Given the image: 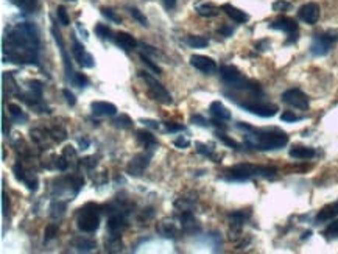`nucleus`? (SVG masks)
<instances>
[{"mask_svg": "<svg viewBox=\"0 0 338 254\" xmlns=\"http://www.w3.org/2000/svg\"><path fill=\"white\" fill-rule=\"evenodd\" d=\"M72 53L75 56V61L81 66V67H87V69H92L95 66V61H94V56H92L90 53H87L84 50V45L80 44L78 39L74 36L72 38Z\"/></svg>", "mask_w": 338, "mask_h": 254, "instance_id": "9d476101", "label": "nucleus"}, {"mask_svg": "<svg viewBox=\"0 0 338 254\" xmlns=\"http://www.w3.org/2000/svg\"><path fill=\"white\" fill-rule=\"evenodd\" d=\"M100 11H101V14H103L104 17L109 19V20H112L114 24H120V22H122V17H120L117 13H115L114 9H111V8H101Z\"/></svg>", "mask_w": 338, "mask_h": 254, "instance_id": "c85d7f7f", "label": "nucleus"}, {"mask_svg": "<svg viewBox=\"0 0 338 254\" xmlns=\"http://www.w3.org/2000/svg\"><path fill=\"white\" fill-rule=\"evenodd\" d=\"M126 225H128L126 218L122 214H114V215L109 217V220H108L109 233H111V236H115V237H119V234L126 228Z\"/></svg>", "mask_w": 338, "mask_h": 254, "instance_id": "dca6fc26", "label": "nucleus"}, {"mask_svg": "<svg viewBox=\"0 0 338 254\" xmlns=\"http://www.w3.org/2000/svg\"><path fill=\"white\" fill-rule=\"evenodd\" d=\"M277 170L274 167L253 166V164H239L228 170L226 179L229 181H248L254 178H274Z\"/></svg>", "mask_w": 338, "mask_h": 254, "instance_id": "7ed1b4c3", "label": "nucleus"}, {"mask_svg": "<svg viewBox=\"0 0 338 254\" xmlns=\"http://www.w3.org/2000/svg\"><path fill=\"white\" fill-rule=\"evenodd\" d=\"M324 236H328V237L338 236V220H334L332 223H329V226L324 229Z\"/></svg>", "mask_w": 338, "mask_h": 254, "instance_id": "4c0bfd02", "label": "nucleus"}, {"mask_svg": "<svg viewBox=\"0 0 338 254\" xmlns=\"http://www.w3.org/2000/svg\"><path fill=\"white\" fill-rule=\"evenodd\" d=\"M112 125L115 126V128H122V130H126V128H131L133 126V120L128 117L126 114H122L120 117L114 119L112 120Z\"/></svg>", "mask_w": 338, "mask_h": 254, "instance_id": "bb28decb", "label": "nucleus"}, {"mask_svg": "<svg viewBox=\"0 0 338 254\" xmlns=\"http://www.w3.org/2000/svg\"><path fill=\"white\" fill-rule=\"evenodd\" d=\"M77 225L78 229L83 233H95L100 226V214L97 204H86L80 209L77 215Z\"/></svg>", "mask_w": 338, "mask_h": 254, "instance_id": "20e7f679", "label": "nucleus"}, {"mask_svg": "<svg viewBox=\"0 0 338 254\" xmlns=\"http://www.w3.org/2000/svg\"><path fill=\"white\" fill-rule=\"evenodd\" d=\"M67 2H77V0H67Z\"/></svg>", "mask_w": 338, "mask_h": 254, "instance_id": "603ef678", "label": "nucleus"}, {"mask_svg": "<svg viewBox=\"0 0 338 254\" xmlns=\"http://www.w3.org/2000/svg\"><path fill=\"white\" fill-rule=\"evenodd\" d=\"M166 128H167V131H181V130H184V126L174 125V123H166Z\"/></svg>", "mask_w": 338, "mask_h": 254, "instance_id": "de8ad7c7", "label": "nucleus"}, {"mask_svg": "<svg viewBox=\"0 0 338 254\" xmlns=\"http://www.w3.org/2000/svg\"><path fill=\"white\" fill-rule=\"evenodd\" d=\"M6 198H8V197H6V195L3 193V214H5V215H6V211H8V206H9V204H8V201H6Z\"/></svg>", "mask_w": 338, "mask_h": 254, "instance_id": "3c124183", "label": "nucleus"}, {"mask_svg": "<svg viewBox=\"0 0 338 254\" xmlns=\"http://www.w3.org/2000/svg\"><path fill=\"white\" fill-rule=\"evenodd\" d=\"M30 87H31V92H33V97L36 95V97H42V83L41 82H36V80H34V82H31L30 83Z\"/></svg>", "mask_w": 338, "mask_h": 254, "instance_id": "ea45409f", "label": "nucleus"}, {"mask_svg": "<svg viewBox=\"0 0 338 254\" xmlns=\"http://www.w3.org/2000/svg\"><path fill=\"white\" fill-rule=\"evenodd\" d=\"M270 28H274V30H281V31H285L288 34L291 33H298V24H296V20L295 19H291V17H279L276 19L274 22H271L270 24Z\"/></svg>", "mask_w": 338, "mask_h": 254, "instance_id": "2eb2a0df", "label": "nucleus"}, {"mask_svg": "<svg viewBox=\"0 0 338 254\" xmlns=\"http://www.w3.org/2000/svg\"><path fill=\"white\" fill-rule=\"evenodd\" d=\"M141 60H142V63H144V64H145V66H147V67L150 69L151 72H155V74L161 75V67H158V66H156V64H155L153 61L150 60L148 56H145L144 53H141Z\"/></svg>", "mask_w": 338, "mask_h": 254, "instance_id": "f704fd0d", "label": "nucleus"}, {"mask_svg": "<svg viewBox=\"0 0 338 254\" xmlns=\"http://www.w3.org/2000/svg\"><path fill=\"white\" fill-rule=\"evenodd\" d=\"M250 215H251V212L247 209V211H237V212H234V214H231L229 215V218H231V228L232 229H242V226L245 225V222L248 220L250 218Z\"/></svg>", "mask_w": 338, "mask_h": 254, "instance_id": "412c9836", "label": "nucleus"}, {"mask_svg": "<svg viewBox=\"0 0 338 254\" xmlns=\"http://www.w3.org/2000/svg\"><path fill=\"white\" fill-rule=\"evenodd\" d=\"M338 41V34L335 33H321V34H315L312 45H310V52L313 56H326L334 47V44Z\"/></svg>", "mask_w": 338, "mask_h": 254, "instance_id": "423d86ee", "label": "nucleus"}, {"mask_svg": "<svg viewBox=\"0 0 338 254\" xmlns=\"http://www.w3.org/2000/svg\"><path fill=\"white\" fill-rule=\"evenodd\" d=\"M282 101L296 109L306 111L309 108V97L301 89H288L282 94Z\"/></svg>", "mask_w": 338, "mask_h": 254, "instance_id": "0eeeda50", "label": "nucleus"}, {"mask_svg": "<svg viewBox=\"0 0 338 254\" xmlns=\"http://www.w3.org/2000/svg\"><path fill=\"white\" fill-rule=\"evenodd\" d=\"M196 150H198V153H201V155H204V156H207V158H212V159H217L215 158V155H214V152L211 148H207L206 145H201V144H196Z\"/></svg>", "mask_w": 338, "mask_h": 254, "instance_id": "79ce46f5", "label": "nucleus"}, {"mask_svg": "<svg viewBox=\"0 0 338 254\" xmlns=\"http://www.w3.org/2000/svg\"><path fill=\"white\" fill-rule=\"evenodd\" d=\"M72 83H74L75 86H78V87H86V86L89 85V80H87V77H84L83 74H77V72H75V75H74V78H72Z\"/></svg>", "mask_w": 338, "mask_h": 254, "instance_id": "c9c22d12", "label": "nucleus"}, {"mask_svg": "<svg viewBox=\"0 0 338 254\" xmlns=\"http://www.w3.org/2000/svg\"><path fill=\"white\" fill-rule=\"evenodd\" d=\"M56 233H58V228H56V225H49V226H47V229H45V233H44V242H49V240H52V239L56 236Z\"/></svg>", "mask_w": 338, "mask_h": 254, "instance_id": "58836bf2", "label": "nucleus"}, {"mask_svg": "<svg viewBox=\"0 0 338 254\" xmlns=\"http://www.w3.org/2000/svg\"><path fill=\"white\" fill-rule=\"evenodd\" d=\"M185 44L190 45L193 49H203V47H207L209 41L204 36H195V34H190V36L185 38Z\"/></svg>", "mask_w": 338, "mask_h": 254, "instance_id": "a878e982", "label": "nucleus"}, {"mask_svg": "<svg viewBox=\"0 0 338 254\" xmlns=\"http://www.w3.org/2000/svg\"><path fill=\"white\" fill-rule=\"evenodd\" d=\"M195 11L201 17H215L220 13V9L217 6H214L212 3H196Z\"/></svg>", "mask_w": 338, "mask_h": 254, "instance_id": "5701e85b", "label": "nucleus"}, {"mask_svg": "<svg viewBox=\"0 0 338 254\" xmlns=\"http://www.w3.org/2000/svg\"><path fill=\"white\" fill-rule=\"evenodd\" d=\"M145 126H148V128H153V130H158L159 128V122L156 120H150V119H142L141 120Z\"/></svg>", "mask_w": 338, "mask_h": 254, "instance_id": "a18cd8bd", "label": "nucleus"}, {"mask_svg": "<svg viewBox=\"0 0 338 254\" xmlns=\"http://www.w3.org/2000/svg\"><path fill=\"white\" fill-rule=\"evenodd\" d=\"M209 111H211V114L214 115L215 119H218V120H231V117H232L231 111L221 101H212Z\"/></svg>", "mask_w": 338, "mask_h": 254, "instance_id": "aec40b11", "label": "nucleus"}, {"mask_svg": "<svg viewBox=\"0 0 338 254\" xmlns=\"http://www.w3.org/2000/svg\"><path fill=\"white\" fill-rule=\"evenodd\" d=\"M56 14H58V19H60V22L63 25L71 24V19H69V14H67V9L64 6H58L56 8Z\"/></svg>", "mask_w": 338, "mask_h": 254, "instance_id": "473e14b6", "label": "nucleus"}, {"mask_svg": "<svg viewBox=\"0 0 338 254\" xmlns=\"http://www.w3.org/2000/svg\"><path fill=\"white\" fill-rule=\"evenodd\" d=\"M190 66L195 67L196 71H200L206 75H212L217 72V63L209 56L203 55H192L190 56Z\"/></svg>", "mask_w": 338, "mask_h": 254, "instance_id": "9b49d317", "label": "nucleus"}, {"mask_svg": "<svg viewBox=\"0 0 338 254\" xmlns=\"http://www.w3.org/2000/svg\"><path fill=\"white\" fill-rule=\"evenodd\" d=\"M281 120H284V122H298V120H302V117H299V115L293 114L291 111H285L281 115Z\"/></svg>", "mask_w": 338, "mask_h": 254, "instance_id": "a19ab883", "label": "nucleus"}, {"mask_svg": "<svg viewBox=\"0 0 338 254\" xmlns=\"http://www.w3.org/2000/svg\"><path fill=\"white\" fill-rule=\"evenodd\" d=\"M174 145H176L178 148H189L190 147V141H187L185 137H178L176 141H174Z\"/></svg>", "mask_w": 338, "mask_h": 254, "instance_id": "c03bdc74", "label": "nucleus"}, {"mask_svg": "<svg viewBox=\"0 0 338 254\" xmlns=\"http://www.w3.org/2000/svg\"><path fill=\"white\" fill-rule=\"evenodd\" d=\"M164 3H166V6H167L169 9H173L174 5H176V0H164Z\"/></svg>", "mask_w": 338, "mask_h": 254, "instance_id": "09e8293b", "label": "nucleus"}, {"mask_svg": "<svg viewBox=\"0 0 338 254\" xmlns=\"http://www.w3.org/2000/svg\"><path fill=\"white\" fill-rule=\"evenodd\" d=\"M90 109L95 115H101V117H112V115L117 114V108H115V105L108 103V101H92Z\"/></svg>", "mask_w": 338, "mask_h": 254, "instance_id": "4468645a", "label": "nucleus"}, {"mask_svg": "<svg viewBox=\"0 0 338 254\" xmlns=\"http://www.w3.org/2000/svg\"><path fill=\"white\" fill-rule=\"evenodd\" d=\"M150 159H151V153H139V155H136L130 161V164H128L126 173L130 176H134V178L141 176L142 173L145 171V169L148 167Z\"/></svg>", "mask_w": 338, "mask_h": 254, "instance_id": "1a4fd4ad", "label": "nucleus"}, {"mask_svg": "<svg viewBox=\"0 0 338 254\" xmlns=\"http://www.w3.org/2000/svg\"><path fill=\"white\" fill-rule=\"evenodd\" d=\"M192 122L196 123V125H200V126H209V122L206 119H203L201 115H193L192 117Z\"/></svg>", "mask_w": 338, "mask_h": 254, "instance_id": "49530a36", "label": "nucleus"}, {"mask_svg": "<svg viewBox=\"0 0 338 254\" xmlns=\"http://www.w3.org/2000/svg\"><path fill=\"white\" fill-rule=\"evenodd\" d=\"M221 9H223L232 20L237 22V24H245V22H248V19H250V16L245 13V11L236 8V6H232L229 3H225L223 6H221Z\"/></svg>", "mask_w": 338, "mask_h": 254, "instance_id": "f3484780", "label": "nucleus"}, {"mask_svg": "<svg viewBox=\"0 0 338 254\" xmlns=\"http://www.w3.org/2000/svg\"><path fill=\"white\" fill-rule=\"evenodd\" d=\"M39 34L34 25L19 24L6 31L3 39L5 60L16 64H38Z\"/></svg>", "mask_w": 338, "mask_h": 254, "instance_id": "f257e3e1", "label": "nucleus"}, {"mask_svg": "<svg viewBox=\"0 0 338 254\" xmlns=\"http://www.w3.org/2000/svg\"><path fill=\"white\" fill-rule=\"evenodd\" d=\"M288 144V136L281 130H248L247 134V145L260 152L268 150H279Z\"/></svg>", "mask_w": 338, "mask_h": 254, "instance_id": "f03ea898", "label": "nucleus"}, {"mask_svg": "<svg viewBox=\"0 0 338 254\" xmlns=\"http://www.w3.org/2000/svg\"><path fill=\"white\" fill-rule=\"evenodd\" d=\"M78 251H92L95 248V244L92 240H77Z\"/></svg>", "mask_w": 338, "mask_h": 254, "instance_id": "72a5a7b5", "label": "nucleus"}, {"mask_svg": "<svg viewBox=\"0 0 338 254\" xmlns=\"http://www.w3.org/2000/svg\"><path fill=\"white\" fill-rule=\"evenodd\" d=\"M291 8V3L287 2V0H277V2L273 3V9L276 13H284V11H288Z\"/></svg>", "mask_w": 338, "mask_h": 254, "instance_id": "e433bc0d", "label": "nucleus"}, {"mask_svg": "<svg viewBox=\"0 0 338 254\" xmlns=\"http://www.w3.org/2000/svg\"><path fill=\"white\" fill-rule=\"evenodd\" d=\"M95 33L98 34V36L101 38V39H111L112 36H111V30L106 27V25H103V24H98V25H95Z\"/></svg>", "mask_w": 338, "mask_h": 254, "instance_id": "2f4dec72", "label": "nucleus"}, {"mask_svg": "<svg viewBox=\"0 0 338 254\" xmlns=\"http://www.w3.org/2000/svg\"><path fill=\"white\" fill-rule=\"evenodd\" d=\"M141 78L145 80V83L148 85V95L153 98L155 101H159L162 105H171L173 98L170 92L162 86L156 78H153L151 75H148L147 72H139Z\"/></svg>", "mask_w": 338, "mask_h": 254, "instance_id": "39448f33", "label": "nucleus"}, {"mask_svg": "<svg viewBox=\"0 0 338 254\" xmlns=\"http://www.w3.org/2000/svg\"><path fill=\"white\" fill-rule=\"evenodd\" d=\"M220 31L223 33L225 36H231L232 31H234V30H232V28H228V27H223V28H220Z\"/></svg>", "mask_w": 338, "mask_h": 254, "instance_id": "8fccbe9b", "label": "nucleus"}, {"mask_svg": "<svg viewBox=\"0 0 338 254\" xmlns=\"http://www.w3.org/2000/svg\"><path fill=\"white\" fill-rule=\"evenodd\" d=\"M217 137H218V141H221L225 145L231 147V148H234V150H240V145L234 141V139H231V137H228L225 133H217Z\"/></svg>", "mask_w": 338, "mask_h": 254, "instance_id": "7c9ffc66", "label": "nucleus"}, {"mask_svg": "<svg viewBox=\"0 0 338 254\" xmlns=\"http://www.w3.org/2000/svg\"><path fill=\"white\" fill-rule=\"evenodd\" d=\"M320 5L315 3V2H309L306 5H302L298 11V16L302 22H306L309 25H315L320 19Z\"/></svg>", "mask_w": 338, "mask_h": 254, "instance_id": "f8f14e48", "label": "nucleus"}, {"mask_svg": "<svg viewBox=\"0 0 338 254\" xmlns=\"http://www.w3.org/2000/svg\"><path fill=\"white\" fill-rule=\"evenodd\" d=\"M337 215H338V201L323 207V209H321V211L318 212V215H317V223H323V222L334 220V218H335Z\"/></svg>", "mask_w": 338, "mask_h": 254, "instance_id": "6ab92c4d", "label": "nucleus"}, {"mask_svg": "<svg viewBox=\"0 0 338 254\" xmlns=\"http://www.w3.org/2000/svg\"><path fill=\"white\" fill-rule=\"evenodd\" d=\"M181 223H182V229L185 233H195V229L198 231L200 226H198V222L195 220V217L190 212H184L181 215Z\"/></svg>", "mask_w": 338, "mask_h": 254, "instance_id": "393cba45", "label": "nucleus"}, {"mask_svg": "<svg viewBox=\"0 0 338 254\" xmlns=\"http://www.w3.org/2000/svg\"><path fill=\"white\" fill-rule=\"evenodd\" d=\"M240 106L254 115L259 117H273L277 112L276 105H270V103H259V101H248V103H240Z\"/></svg>", "mask_w": 338, "mask_h": 254, "instance_id": "6e6552de", "label": "nucleus"}, {"mask_svg": "<svg viewBox=\"0 0 338 254\" xmlns=\"http://www.w3.org/2000/svg\"><path fill=\"white\" fill-rule=\"evenodd\" d=\"M115 42H117V45H120L123 50H133V49H136V45H137L136 38L133 36V34L126 33V31H120V33L115 34Z\"/></svg>", "mask_w": 338, "mask_h": 254, "instance_id": "a211bd4d", "label": "nucleus"}, {"mask_svg": "<svg viewBox=\"0 0 338 254\" xmlns=\"http://www.w3.org/2000/svg\"><path fill=\"white\" fill-rule=\"evenodd\" d=\"M52 34H53V39H55V42H56V45H58V49H60V52H61L63 61H64V67H66L67 80H71V82H72V78H74L75 72H74L72 64H71V58H69V55H67V50H66V45H64V41H63L61 33L58 31L55 27H52Z\"/></svg>", "mask_w": 338, "mask_h": 254, "instance_id": "ddd939ff", "label": "nucleus"}, {"mask_svg": "<svg viewBox=\"0 0 338 254\" xmlns=\"http://www.w3.org/2000/svg\"><path fill=\"white\" fill-rule=\"evenodd\" d=\"M128 11H130V14L139 22V24H141V25H144V27H147L148 25V20H147V17L141 13V11H139L137 8H133V6H130V8H128Z\"/></svg>", "mask_w": 338, "mask_h": 254, "instance_id": "c756f323", "label": "nucleus"}, {"mask_svg": "<svg viewBox=\"0 0 338 254\" xmlns=\"http://www.w3.org/2000/svg\"><path fill=\"white\" fill-rule=\"evenodd\" d=\"M136 137H137V141L141 142L145 148H151V147H156L158 145V141H156V137L151 134L150 131H145V130H139L136 133Z\"/></svg>", "mask_w": 338, "mask_h": 254, "instance_id": "b1692460", "label": "nucleus"}, {"mask_svg": "<svg viewBox=\"0 0 338 254\" xmlns=\"http://www.w3.org/2000/svg\"><path fill=\"white\" fill-rule=\"evenodd\" d=\"M290 156L295 159H312L315 156V150L312 147L296 145L293 148H290Z\"/></svg>", "mask_w": 338, "mask_h": 254, "instance_id": "4be33fe9", "label": "nucleus"}, {"mask_svg": "<svg viewBox=\"0 0 338 254\" xmlns=\"http://www.w3.org/2000/svg\"><path fill=\"white\" fill-rule=\"evenodd\" d=\"M8 109H9V114L13 115L16 120H27V115L24 114V111L20 109V106L14 105V103L8 105Z\"/></svg>", "mask_w": 338, "mask_h": 254, "instance_id": "cd10ccee", "label": "nucleus"}, {"mask_svg": "<svg viewBox=\"0 0 338 254\" xmlns=\"http://www.w3.org/2000/svg\"><path fill=\"white\" fill-rule=\"evenodd\" d=\"M63 94H64V97H66V100H67L69 105H71V106H75L77 98H75V95L72 94V92L69 90V89H64V90H63Z\"/></svg>", "mask_w": 338, "mask_h": 254, "instance_id": "37998d69", "label": "nucleus"}]
</instances>
